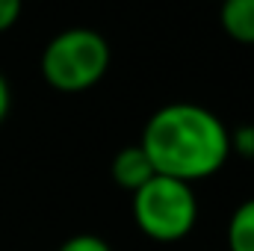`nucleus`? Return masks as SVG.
<instances>
[{
    "label": "nucleus",
    "instance_id": "obj_1",
    "mask_svg": "<svg viewBox=\"0 0 254 251\" xmlns=\"http://www.w3.org/2000/svg\"><path fill=\"white\" fill-rule=\"evenodd\" d=\"M228 130L210 107L178 101L160 107L142 127V151L154 175L198 184L213 178L231 160Z\"/></svg>",
    "mask_w": 254,
    "mask_h": 251
},
{
    "label": "nucleus",
    "instance_id": "obj_2",
    "mask_svg": "<svg viewBox=\"0 0 254 251\" xmlns=\"http://www.w3.org/2000/svg\"><path fill=\"white\" fill-rule=\"evenodd\" d=\"M113 63L110 42L92 27H68L57 33L42 51V77L51 89L65 95H80L95 89Z\"/></svg>",
    "mask_w": 254,
    "mask_h": 251
},
{
    "label": "nucleus",
    "instance_id": "obj_3",
    "mask_svg": "<svg viewBox=\"0 0 254 251\" xmlns=\"http://www.w3.org/2000/svg\"><path fill=\"white\" fill-rule=\"evenodd\" d=\"M130 213L136 228L154 243H181L198 225V198L192 184L154 175L133 192Z\"/></svg>",
    "mask_w": 254,
    "mask_h": 251
},
{
    "label": "nucleus",
    "instance_id": "obj_4",
    "mask_svg": "<svg viewBox=\"0 0 254 251\" xmlns=\"http://www.w3.org/2000/svg\"><path fill=\"white\" fill-rule=\"evenodd\" d=\"M110 172H113L116 187L127 189L130 195L154 178V169H151V163H148V157H145V151H142L139 142H136V145H125V148L113 157Z\"/></svg>",
    "mask_w": 254,
    "mask_h": 251
},
{
    "label": "nucleus",
    "instance_id": "obj_5",
    "mask_svg": "<svg viewBox=\"0 0 254 251\" xmlns=\"http://www.w3.org/2000/svg\"><path fill=\"white\" fill-rule=\"evenodd\" d=\"M219 24L237 45H254V0H222Z\"/></svg>",
    "mask_w": 254,
    "mask_h": 251
},
{
    "label": "nucleus",
    "instance_id": "obj_6",
    "mask_svg": "<svg viewBox=\"0 0 254 251\" xmlns=\"http://www.w3.org/2000/svg\"><path fill=\"white\" fill-rule=\"evenodd\" d=\"M228 251H254V198L237 204L228 219Z\"/></svg>",
    "mask_w": 254,
    "mask_h": 251
},
{
    "label": "nucleus",
    "instance_id": "obj_7",
    "mask_svg": "<svg viewBox=\"0 0 254 251\" xmlns=\"http://www.w3.org/2000/svg\"><path fill=\"white\" fill-rule=\"evenodd\" d=\"M228 142H231V157H243V160H254V125H240L228 130Z\"/></svg>",
    "mask_w": 254,
    "mask_h": 251
},
{
    "label": "nucleus",
    "instance_id": "obj_8",
    "mask_svg": "<svg viewBox=\"0 0 254 251\" xmlns=\"http://www.w3.org/2000/svg\"><path fill=\"white\" fill-rule=\"evenodd\" d=\"M57 251H113V246L98 234H74Z\"/></svg>",
    "mask_w": 254,
    "mask_h": 251
},
{
    "label": "nucleus",
    "instance_id": "obj_9",
    "mask_svg": "<svg viewBox=\"0 0 254 251\" xmlns=\"http://www.w3.org/2000/svg\"><path fill=\"white\" fill-rule=\"evenodd\" d=\"M24 12V0H0V33L12 30Z\"/></svg>",
    "mask_w": 254,
    "mask_h": 251
},
{
    "label": "nucleus",
    "instance_id": "obj_10",
    "mask_svg": "<svg viewBox=\"0 0 254 251\" xmlns=\"http://www.w3.org/2000/svg\"><path fill=\"white\" fill-rule=\"evenodd\" d=\"M9 113H12V89H9V80L0 71V125L9 119Z\"/></svg>",
    "mask_w": 254,
    "mask_h": 251
},
{
    "label": "nucleus",
    "instance_id": "obj_11",
    "mask_svg": "<svg viewBox=\"0 0 254 251\" xmlns=\"http://www.w3.org/2000/svg\"><path fill=\"white\" fill-rule=\"evenodd\" d=\"M219 3H222V0H219Z\"/></svg>",
    "mask_w": 254,
    "mask_h": 251
}]
</instances>
